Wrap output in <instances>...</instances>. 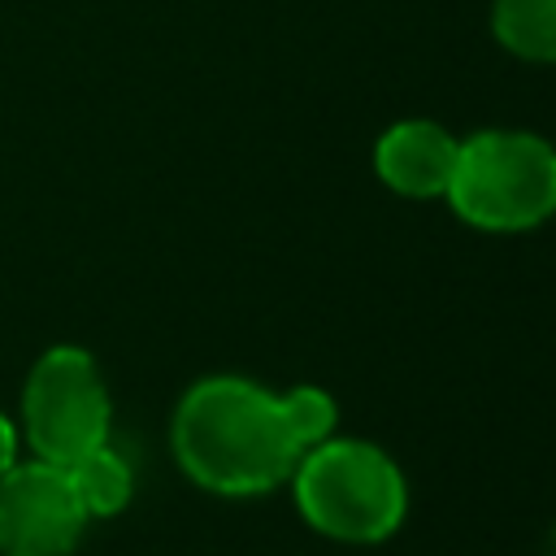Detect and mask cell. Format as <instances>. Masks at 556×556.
Masks as SVG:
<instances>
[{
  "label": "cell",
  "instance_id": "cell-8",
  "mask_svg": "<svg viewBox=\"0 0 556 556\" xmlns=\"http://www.w3.org/2000/svg\"><path fill=\"white\" fill-rule=\"evenodd\" d=\"M65 473H70V486L87 517H113L130 504V491H135L130 460L122 452H113L109 443H100L96 452L65 465Z\"/></svg>",
  "mask_w": 556,
  "mask_h": 556
},
{
  "label": "cell",
  "instance_id": "cell-5",
  "mask_svg": "<svg viewBox=\"0 0 556 556\" xmlns=\"http://www.w3.org/2000/svg\"><path fill=\"white\" fill-rule=\"evenodd\" d=\"M87 513L70 473L48 460H17L0 478V556H70Z\"/></svg>",
  "mask_w": 556,
  "mask_h": 556
},
{
  "label": "cell",
  "instance_id": "cell-4",
  "mask_svg": "<svg viewBox=\"0 0 556 556\" xmlns=\"http://www.w3.org/2000/svg\"><path fill=\"white\" fill-rule=\"evenodd\" d=\"M113 404L100 378V365L87 348L56 343L48 348L22 387V434L35 460L74 465L78 456L109 443Z\"/></svg>",
  "mask_w": 556,
  "mask_h": 556
},
{
  "label": "cell",
  "instance_id": "cell-10",
  "mask_svg": "<svg viewBox=\"0 0 556 556\" xmlns=\"http://www.w3.org/2000/svg\"><path fill=\"white\" fill-rule=\"evenodd\" d=\"M13 465H17V426L0 413V478H4Z\"/></svg>",
  "mask_w": 556,
  "mask_h": 556
},
{
  "label": "cell",
  "instance_id": "cell-6",
  "mask_svg": "<svg viewBox=\"0 0 556 556\" xmlns=\"http://www.w3.org/2000/svg\"><path fill=\"white\" fill-rule=\"evenodd\" d=\"M460 139L430 122V117H404L387 126L374 143V174L408 200H434L447 191L452 165H456Z\"/></svg>",
  "mask_w": 556,
  "mask_h": 556
},
{
  "label": "cell",
  "instance_id": "cell-3",
  "mask_svg": "<svg viewBox=\"0 0 556 556\" xmlns=\"http://www.w3.org/2000/svg\"><path fill=\"white\" fill-rule=\"evenodd\" d=\"M443 200L473 230H534L556 213V148L534 130H478L460 139Z\"/></svg>",
  "mask_w": 556,
  "mask_h": 556
},
{
  "label": "cell",
  "instance_id": "cell-9",
  "mask_svg": "<svg viewBox=\"0 0 556 556\" xmlns=\"http://www.w3.org/2000/svg\"><path fill=\"white\" fill-rule=\"evenodd\" d=\"M282 413H287V426H291V434H295V443L304 452L326 443L334 434V421H339V408H334L330 391H321V387H291V391H282Z\"/></svg>",
  "mask_w": 556,
  "mask_h": 556
},
{
  "label": "cell",
  "instance_id": "cell-7",
  "mask_svg": "<svg viewBox=\"0 0 556 556\" xmlns=\"http://www.w3.org/2000/svg\"><path fill=\"white\" fill-rule=\"evenodd\" d=\"M491 30L513 56L556 65V0H495Z\"/></svg>",
  "mask_w": 556,
  "mask_h": 556
},
{
  "label": "cell",
  "instance_id": "cell-1",
  "mask_svg": "<svg viewBox=\"0 0 556 556\" xmlns=\"http://www.w3.org/2000/svg\"><path fill=\"white\" fill-rule=\"evenodd\" d=\"M169 443L182 473L217 495L274 491L304 456L287 426L282 395L239 374L191 382L174 408Z\"/></svg>",
  "mask_w": 556,
  "mask_h": 556
},
{
  "label": "cell",
  "instance_id": "cell-2",
  "mask_svg": "<svg viewBox=\"0 0 556 556\" xmlns=\"http://www.w3.org/2000/svg\"><path fill=\"white\" fill-rule=\"evenodd\" d=\"M300 517L339 543H382L400 530L408 486L400 465L365 439H326L291 469Z\"/></svg>",
  "mask_w": 556,
  "mask_h": 556
}]
</instances>
